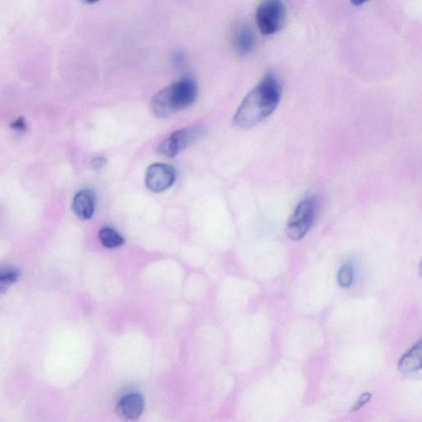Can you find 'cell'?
I'll use <instances>...</instances> for the list:
<instances>
[{
	"label": "cell",
	"mask_w": 422,
	"mask_h": 422,
	"mask_svg": "<svg viewBox=\"0 0 422 422\" xmlns=\"http://www.w3.org/2000/svg\"><path fill=\"white\" fill-rule=\"evenodd\" d=\"M281 96L282 85L279 80L273 74H267L243 99L233 123L245 129L261 123L276 110Z\"/></svg>",
	"instance_id": "cell-1"
},
{
	"label": "cell",
	"mask_w": 422,
	"mask_h": 422,
	"mask_svg": "<svg viewBox=\"0 0 422 422\" xmlns=\"http://www.w3.org/2000/svg\"><path fill=\"white\" fill-rule=\"evenodd\" d=\"M196 98L197 85L195 81L184 78L155 94L151 101V109L157 118H169L189 108L195 103Z\"/></svg>",
	"instance_id": "cell-2"
},
{
	"label": "cell",
	"mask_w": 422,
	"mask_h": 422,
	"mask_svg": "<svg viewBox=\"0 0 422 422\" xmlns=\"http://www.w3.org/2000/svg\"><path fill=\"white\" fill-rule=\"evenodd\" d=\"M287 9L283 0H263L256 12V23L262 35L278 32L286 19Z\"/></svg>",
	"instance_id": "cell-3"
},
{
	"label": "cell",
	"mask_w": 422,
	"mask_h": 422,
	"mask_svg": "<svg viewBox=\"0 0 422 422\" xmlns=\"http://www.w3.org/2000/svg\"><path fill=\"white\" fill-rule=\"evenodd\" d=\"M316 200L313 197H308L299 203L287 223V233L291 240L299 241L307 235L316 216Z\"/></svg>",
	"instance_id": "cell-4"
},
{
	"label": "cell",
	"mask_w": 422,
	"mask_h": 422,
	"mask_svg": "<svg viewBox=\"0 0 422 422\" xmlns=\"http://www.w3.org/2000/svg\"><path fill=\"white\" fill-rule=\"evenodd\" d=\"M207 134L204 126L196 125L180 129L162 142L159 150L162 155L172 157L179 155L196 142L202 140Z\"/></svg>",
	"instance_id": "cell-5"
},
{
	"label": "cell",
	"mask_w": 422,
	"mask_h": 422,
	"mask_svg": "<svg viewBox=\"0 0 422 422\" xmlns=\"http://www.w3.org/2000/svg\"><path fill=\"white\" fill-rule=\"evenodd\" d=\"M175 179V171L172 167L164 164H155L147 170L145 184L151 191L159 193L169 189L174 185Z\"/></svg>",
	"instance_id": "cell-6"
},
{
	"label": "cell",
	"mask_w": 422,
	"mask_h": 422,
	"mask_svg": "<svg viewBox=\"0 0 422 422\" xmlns=\"http://www.w3.org/2000/svg\"><path fill=\"white\" fill-rule=\"evenodd\" d=\"M145 401L143 396L138 393L127 394L116 406V413L125 420H136L143 413Z\"/></svg>",
	"instance_id": "cell-7"
},
{
	"label": "cell",
	"mask_w": 422,
	"mask_h": 422,
	"mask_svg": "<svg viewBox=\"0 0 422 422\" xmlns=\"http://www.w3.org/2000/svg\"><path fill=\"white\" fill-rule=\"evenodd\" d=\"M73 211L80 220L88 221L95 212V198L93 192L82 190L76 194L73 200Z\"/></svg>",
	"instance_id": "cell-8"
},
{
	"label": "cell",
	"mask_w": 422,
	"mask_h": 422,
	"mask_svg": "<svg viewBox=\"0 0 422 422\" xmlns=\"http://www.w3.org/2000/svg\"><path fill=\"white\" fill-rule=\"evenodd\" d=\"M421 349V342L420 340L401 358L399 363V370L401 373L414 372V371L421 369L422 363Z\"/></svg>",
	"instance_id": "cell-9"
},
{
	"label": "cell",
	"mask_w": 422,
	"mask_h": 422,
	"mask_svg": "<svg viewBox=\"0 0 422 422\" xmlns=\"http://www.w3.org/2000/svg\"><path fill=\"white\" fill-rule=\"evenodd\" d=\"M235 42L237 52L241 55H247L255 47V35L250 28L243 26L238 30Z\"/></svg>",
	"instance_id": "cell-10"
},
{
	"label": "cell",
	"mask_w": 422,
	"mask_h": 422,
	"mask_svg": "<svg viewBox=\"0 0 422 422\" xmlns=\"http://www.w3.org/2000/svg\"><path fill=\"white\" fill-rule=\"evenodd\" d=\"M99 240L106 248H115L123 245L125 240L120 233L110 227L101 228L99 233Z\"/></svg>",
	"instance_id": "cell-11"
},
{
	"label": "cell",
	"mask_w": 422,
	"mask_h": 422,
	"mask_svg": "<svg viewBox=\"0 0 422 422\" xmlns=\"http://www.w3.org/2000/svg\"><path fill=\"white\" fill-rule=\"evenodd\" d=\"M19 272L9 267H0V296L8 291L18 281Z\"/></svg>",
	"instance_id": "cell-12"
},
{
	"label": "cell",
	"mask_w": 422,
	"mask_h": 422,
	"mask_svg": "<svg viewBox=\"0 0 422 422\" xmlns=\"http://www.w3.org/2000/svg\"><path fill=\"white\" fill-rule=\"evenodd\" d=\"M338 282L340 287L349 288L354 282V268L352 263H345L338 274Z\"/></svg>",
	"instance_id": "cell-13"
},
{
	"label": "cell",
	"mask_w": 422,
	"mask_h": 422,
	"mask_svg": "<svg viewBox=\"0 0 422 422\" xmlns=\"http://www.w3.org/2000/svg\"><path fill=\"white\" fill-rule=\"evenodd\" d=\"M372 399V394L370 393H365L360 396V398L355 401L352 408V411H357L362 408L366 404H368L370 399Z\"/></svg>",
	"instance_id": "cell-14"
},
{
	"label": "cell",
	"mask_w": 422,
	"mask_h": 422,
	"mask_svg": "<svg viewBox=\"0 0 422 422\" xmlns=\"http://www.w3.org/2000/svg\"><path fill=\"white\" fill-rule=\"evenodd\" d=\"M10 126H11L13 130L19 132H23L27 130L26 121H25L23 118H19L17 120L13 121Z\"/></svg>",
	"instance_id": "cell-15"
},
{
	"label": "cell",
	"mask_w": 422,
	"mask_h": 422,
	"mask_svg": "<svg viewBox=\"0 0 422 422\" xmlns=\"http://www.w3.org/2000/svg\"><path fill=\"white\" fill-rule=\"evenodd\" d=\"M106 162V161L104 157H95L91 161V165L95 170H101L105 166Z\"/></svg>",
	"instance_id": "cell-16"
},
{
	"label": "cell",
	"mask_w": 422,
	"mask_h": 422,
	"mask_svg": "<svg viewBox=\"0 0 422 422\" xmlns=\"http://www.w3.org/2000/svg\"><path fill=\"white\" fill-rule=\"evenodd\" d=\"M367 1H369V0H350V2H352L355 6H360V5H362Z\"/></svg>",
	"instance_id": "cell-17"
},
{
	"label": "cell",
	"mask_w": 422,
	"mask_h": 422,
	"mask_svg": "<svg viewBox=\"0 0 422 422\" xmlns=\"http://www.w3.org/2000/svg\"><path fill=\"white\" fill-rule=\"evenodd\" d=\"M99 1V0H84V2L87 4H94Z\"/></svg>",
	"instance_id": "cell-18"
}]
</instances>
